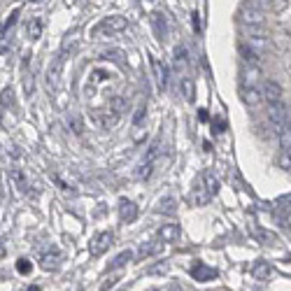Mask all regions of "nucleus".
<instances>
[{
	"label": "nucleus",
	"instance_id": "f257e3e1",
	"mask_svg": "<svg viewBox=\"0 0 291 291\" xmlns=\"http://www.w3.org/2000/svg\"><path fill=\"white\" fill-rule=\"evenodd\" d=\"M126 28H128V19L121 16V14H114V16L103 19L101 24L95 26V28L91 30V37H93V40H103V35H105V37L117 35V33H124Z\"/></svg>",
	"mask_w": 291,
	"mask_h": 291
},
{
	"label": "nucleus",
	"instance_id": "f03ea898",
	"mask_svg": "<svg viewBox=\"0 0 291 291\" xmlns=\"http://www.w3.org/2000/svg\"><path fill=\"white\" fill-rule=\"evenodd\" d=\"M63 63H66V51H61V54H56V59L49 63V68H47V86H49L51 91H59L61 89V72H63Z\"/></svg>",
	"mask_w": 291,
	"mask_h": 291
},
{
	"label": "nucleus",
	"instance_id": "7ed1b4c3",
	"mask_svg": "<svg viewBox=\"0 0 291 291\" xmlns=\"http://www.w3.org/2000/svg\"><path fill=\"white\" fill-rule=\"evenodd\" d=\"M259 82H261V70H259V66H249V63L240 66V86H245V89H256Z\"/></svg>",
	"mask_w": 291,
	"mask_h": 291
},
{
	"label": "nucleus",
	"instance_id": "20e7f679",
	"mask_svg": "<svg viewBox=\"0 0 291 291\" xmlns=\"http://www.w3.org/2000/svg\"><path fill=\"white\" fill-rule=\"evenodd\" d=\"M268 119L275 126V133H280L282 128H286V105L284 103H270L268 105Z\"/></svg>",
	"mask_w": 291,
	"mask_h": 291
},
{
	"label": "nucleus",
	"instance_id": "39448f33",
	"mask_svg": "<svg viewBox=\"0 0 291 291\" xmlns=\"http://www.w3.org/2000/svg\"><path fill=\"white\" fill-rule=\"evenodd\" d=\"M240 24L242 26H263L266 24V14L261 10H256L254 5H245L240 10Z\"/></svg>",
	"mask_w": 291,
	"mask_h": 291
},
{
	"label": "nucleus",
	"instance_id": "423d86ee",
	"mask_svg": "<svg viewBox=\"0 0 291 291\" xmlns=\"http://www.w3.org/2000/svg\"><path fill=\"white\" fill-rule=\"evenodd\" d=\"M112 240H114V236H112L110 231H103V233H98V236L91 240V254L93 256H101V254H105L107 249H110V245H112Z\"/></svg>",
	"mask_w": 291,
	"mask_h": 291
},
{
	"label": "nucleus",
	"instance_id": "0eeeda50",
	"mask_svg": "<svg viewBox=\"0 0 291 291\" xmlns=\"http://www.w3.org/2000/svg\"><path fill=\"white\" fill-rule=\"evenodd\" d=\"M261 95H263V101H268V105H270V103H280L282 101V86L273 80H266L261 84Z\"/></svg>",
	"mask_w": 291,
	"mask_h": 291
},
{
	"label": "nucleus",
	"instance_id": "6e6552de",
	"mask_svg": "<svg viewBox=\"0 0 291 291\" xmlns=\"http://www.w3.org/2000/svg\"><path fill=\"white\" fill-rule=\"evenodd\" d=\"M191 277H196L198 282H210V280H217L219 273H217V268H210L205 263H196V266L191 268Z\"/></svg>",
	"mask_w": 291,
	"mask_h": 291
},
{
	"label": "nucleus",
	"instance_id": "1a4fd4ad",
	"mask_svg": "<svg viewBox=\"0 0 291 291\" xmlns=\"http://www.w3.org/2000/svg\"><path fill=\"white\" fill-rule=\"evenodd\" d=\"M119 217H121V221L124 224H133L135 221V217H138V205L133 201H121L119 203Z\"/></svg>",
	"mask_w": 291,
	"mask_h": 291
},
{
	"label": "nucleus",
	"instance_id": "9d476101",
	"mask_svg": "<svg viewBox=\"0 0 291 291\" xmlns=\"http://www.w3.org/2000/svg\"><path fill=\"white\" fill-rule=\"evenodd\" d=\"M212 201V193L205 189V186L198 182L196 184V189L191 191V205H196V207H203V205H207V203Z\"/></svg>",
	"mask_w": 291,
	"mask_h": 291
},
{
	"label": "nucleus",
	"instance_id": "9b49d317",
	"mask_svg": "<svg viewBox=\"0 0 291 291\" xmlns=\"http://www.w3.org/2000/svg\"><path fill=\"white\" fill-rule=\"evenodd\" d=\"M126 110V98L124 95H114L110 101V119H107V126L117 124V119L121 117V112Z\"/></svg>",
	"mask_w": 291,
	"mask_h": 291
},
{
	"label": "nucleus",
	"instance_id": "f8f14e48",
	"mask_svg": "<svg viewBox=\"0 0 291 291\" xmlns=\"http://www.w3.org/2000/svg\"><path fill=\"white\" fill-rule=\"evenodd\" d=\"M151 66H154V72H156V86L163 91L168 86V68H166V63L159 61V59H151Z\"/></svg>",
	"mask_w": 291,
	"mask_h": 291
},
{
	"label": "nucleus",
	"instance_id": "ddd939ff",
	"mask_svg": "<svg viewBox=\"0 0 291 291\" xmlns=\"http://www.w3.org/2000/svg\"><path fill=\"white\" fill-rule=\"evenodd\" d=\"M151 28H154V35L159 37V40H166L168 26H166V16L161 14V12H154V14H151Z\"/></svg>",
	"mask_w": 291,
	"mask_h": 291
},
{
	"label": "nucleus",
	"instance_id": "4468645a",
	"mask_svg": "<svg viewBox=\"0 0 291 291\" xmlns=\"http://www.w3.org/2000/svg\"><path fill=\"white\" fill-rule=\"evenodd\" d=\"M240 98H242V103H245L247 107H256L259 103L263 101V95H261V91L259 89H245V86H240Z\"/></svg>",
	"mask_w": 291,
	"mask_h": 291
},
{
	"label": "nucleus",
	"instance_id": "2eb2a0df",
	"mask_svg": "<svg viewBox=\"0 0 291 291\" xmlns=\"http://www.w3.org/2000/svg\"><path fill=\"white\" fill-rule=\"evenodd\" d=\"M180 238V226L177 224H163L159 228V240L161 242H175Z\"/></svg>",
	"mask_w": 291,
	"mask_h": 291
},
{
	"label": "nucleus",
	"instance_id": "dca6fc26",
	"mask_svg": "<svg viewBox=\"0 0 291 291\" xmlns=\"http://www.w3.org/2000/svg\"><path fill=\"white\" fill-rule=\"evenodd\" d=\"M201 184L205 186L207 191H210L212 196H217V193H219V180H217V175H215L212 170H205V172H203Z\"/></svg>",
	"mask_w": 291,
	"mask_h": 291
},
{
	"label": "nucleus",
	"instance_id": "f3484780",
	"mask_svg": "<svg viewBox=\"0 0 291 291\" xmlns=\"http://www.w3.org/2000/svg\"><path fill=\"white\" fill-rule=\"evenodd\" d=\"M238 51H240V56L245 59V63H249V66H259L261 56H259V51H256L254 47H249V45H240V47H238Z\"/></svg>",
	"mask_w": 291,
	"mask_h": 291
},
{
	"label": "nucleus",
	"instance_id": "a211bd4d",
	"mask_svg": "<svg viewBox=\"0 0 291 291\" xmlns=\"http://www.w3.org/2000/svg\"><path fill=\"white\" fill-rule=\"evenodd\" d=\"M175 68L180 72H186V68H189V54H186V47L184 45H177L175 47Z\"/></svg>",
	"mask_w": 291,
	"mask_h": 291
},
{
	"label": "nucleus",
	"instance_id": "6ab92c4d",
	"mask_svg": "<svg viewBox=\"0 0 291 291\" xmlns=\"http://www.w3.org/2000/svg\"><path fill=\"white\" fill-rule=\"evenodd\" d=\"M10 180L21 193H28V180H26V175L19 170V168H12L10 170Z\"/></svg>",
	"mask_w": 291,
	"mask_h": 291
},
{
	"label": "nucleus",
	"instance_id": "aec40b11",
	"mask_svg": "<svg viewBox=\"0 0 291 291\" xmlns=\"http://www.w3.org/2000/svg\"><path fill=\"white\" fill-rule=\"evenodd\" d=\"M180 89H182L184 101L186 103H193V98H196V84H193V80H189V77H182Z\"/></svg>",
	"mask_w": 291,
	"mask_h": 291
},
{
	"label": "nucleus",
	"instance_id": "412c9836",
	"mask_svg": "<svg viewBox=\"0 0 291 291\" xmlns=\"http://www.w3.org/2000/svg\"><path fill=\"white\" fill-rule=\"evenodd\" d=\"M19 16H21V10H19V7H16L14 12H10V14H7V19L3 21V26H0V37H5L7 33H10L12 28H14L16 21H19Z\"/></svg>",
	"mask_w": 291,
	"mask_h": 291
},
{
	"label": "nucleus",
	"instance_id": "4be33fe9",
	"mask_svg": "<svg viewBox=\"0 0 291 291\" xmlns=\"http://www.w3.org/2000/svg\"><path fill=\"white\" fill-rule=\"evenodd\" d=\"M251 277L254 280H268L270 277V263L268 261H256L254 263V268H251Z\"/></svg>",
	"mask_w": 291,
	"mask_h": 291
},
{
	"label": "nucleus",
	"instance_id": "5701e85b",
	"mask_svg": "<svg viewBox=\"0 0 291 291\" xmlns=\"http://www.w3.org/2000/svg\"><path fill=\"white\" fill-rule=\"evenodd\" d=\"M61 263V254L59 251H49V254H42L40 259V266L45 268V270H56Z\"/></svg>",
	"mask_w": 291,
	"mask_h": 291
},
{
	"label": "nucleus",
	"instance_id": "b1692460",
	"mask_svg": "<svg viewBox=\"0 0 291 291\" xmlns=\"http://www.w3.org/2000/svg\"><path fill=\"white\" fill-rule=\"evenodd\" d=\"M177 203H175V198H163V201H159L156 203V212H159V215H175L177 212Z\"/></svg>",
	"mask_w": 291,
	"mask_h": 291
},
{
	"label": "nucleus",
	"instance_id": "393cba45",
	"mask_svg": "<svg viewBox=\"0 0 291 291\" xmlns=\"http://www.w3.org/2000/svg\"><path fill=\"white\" fill-rule=\"evenodd\" d=\"M26 33H28L30 40H37V37L42 35V19H40V16H35V19L28 21V26H26Z\"/></svg>",
	"mask_w": 291,
	"mask_h": 291
},
{
	"label": "nucleus",
	"instance_id": "a878e982",
	"mask_svg": "<svg viewBox=\"0 0 291 291\" xmlns=\"http://www.w3.org/2000/svg\"><path fill=\"white\" fill-rule=\"evenodd\" d=\"M159 151H161V140L156 138V140L149 145V149L145 151V156H142V163H151V166H154V163H156V156H159Z\"/></svg>",
	"mask_w": 291,
	"mask_h": 291
},
{
	"label": "nucleus",
	"instance_id": "bb28decb",
	"mask_svg": "<svg viewBox=\"0 0 291 291\" xmlns=\"http://www.w3.org/2000/svg\"><path fill=\"white\" fill-rule=\"evenodd\" d=\"M131 259H133V254H131V251H128V249H126V251H121V254H117L114 256V259H112V263H110V266H107V270H117V268H121V266H126V263H128V261H131Z\"/></svg>",
	"mask_w": 291,
	"mask_h": 291
},
{
	"label": "nucleus",
	"instance_id": "cd10ccee",
	"mask_svg": "<svg viewBox=\"0 0 291 291\" xmlns=\"http://www.w3.org/2000/svg\"><path fill=\"white\" fill-rule=\"evenodd\" d=\"M242 33H245L247 40L249 37H266V28L263 26H242Z\"/></svg>",
	"mask_w": 291,
	"mask_h": 291
},
{
	"label": "nucleus",
	"instance_id": "c85d7f7f",
	"mask_svg": "<svg viewBox=\"0 0 291 291\" xmlns=\"http://www.w3.org/2000/svg\"><path fill=\"white\" fill-rule=\"evenodd\" d=\"M159 249H163V242H145L138 254H140V259H147L149 254H154V251H159Z\"/></svg>",
	"mask_w": 291,
	"mask_h": 291
},
{
	"label": "nucleus",
	"instance_id": "c756f323",
	"mask_svg": "<svg viewBox=\"0 0 291 291\" xmlns=\"http://www.w3.org/2000/svg\"><path fill=\"white\" fill-rule=\"evenodd\" d=\"M16 103V95H14V89L12 86H7L3 93H0V105L3 107H12Z\"/></svg>",
	"mask_w": 291,
	"mask_h": 291
},
{
	"label": "nucleus",
	"instance_id": "7c9ffc66",
	"mask_svg": "<svg viewBox=\"0 0 291 291\" xmlns=\"http://www.w3.org/2000/svg\"><path fill=\"white\" fill-rule=\"evenodd\" d=\"M277 135H280V147H282V151H291V128H282Z\"/></svg>",
	"mask_w": 291,
	"mask_h": 291
},
{
	"label": "nucleus",
	"instance_id": "2f4dec72",
	"mask_svg": "<svg viewBox=\"0 0 291 291\" xmlns=\"http://www.w3.org/2000/svg\"><path fill=\"white\" fill-rule=\"evenodd\" d=\"M145 117H147V105L142 103V105H138V110H135V114H133V126H140L142 121H145Z\"/></svg>",
	"mask_w": 291,
	"mask_h": 291
},
{
	"label": "nucleus",
	"instance_id": "473e14b6",
	"mask_svg": "<svg viewBox=\"0 0 291 291\" xmlns=\"http://www.w3.org/2000/svg\"><path fill=\"white\" fill-rule=\"evenodd\" d=\"M277 163H280V168H282V170L291 172V151H282V154H280V159H277Z\"/></svg>",
	"mask_w": 291,
	"mask_h": 291
},
{
	"label": "nucleus",
	"instance_id": "72a5a7b5",
	"mask_svg": "<svg viewBox=\"0 0 291 291\" xmlns=\"http://www.w3.org/2000/svg\"><path fill=\"white\" fill-rule=\"evenodd\" d=\"M249 47L259 51H266L268 49V37H249Z\"/></svg>",
	"mask_w": 291,
	"mask_h": 291
},
{
	"label": "nucleus",
	"instance_id": "f704fd0d",
	"mask_svg": "<svg viewBox=\"0 0 291 291\" xmlns=\"http://www.w3.org/2000/svg\"><path fill=\"white\" fill-rule=\"evenodd\" d=\"M68 121H70V126H72V133H75V135H82L84 126H82V119H80V117L70 114V117H68Z\"/></svg>",
	"mask_w": 291,
	"mask_h": 291
},
{
	"label": "nucleus",
	"instance_id": "c9c22d12",
	"mask_svg": "<svg viewBox=\"0 0 291 291\" xmlns=\"http://www.w3.org/2000/svg\"><path fill=\"white\" fill-rule=\"evenodd\" d=\"M256 233V238L263 242V245H275L277 242V238L273 236V233H266V231H254Z\"/></svg>",
	"mask_w": 291,
	"mask_h": 291
},
{
	"label": "nucleus",
	"instance_id": "e433bc0d",
	"mask_svg": "<svg viewBox=\"0 0 291 291\" xmlns=\"http://www.w3.org/2000/svg\"><path fill=\"white\" fill-rule=\"evenodd\" d=\"M16 270H19L21 275H28L30 273V261L28 259H19V261H16Z\"/></svg>",
	"mask_w": 291,
	"mask_h": 291
},
{
	"label": "nucleus",
	"instance_id": "4c0bfd02",
	"mask_svg": "<svg viewBox=\"0 0 291 291\" xmlns=\"http://www.w3.org/2000/svg\"><path fill=\"white\" fill-rule=\"evenodd\" d=\"M24 86H26V91H28V95L33 93V86H35V82H33V75H26V80H24Z\"/></svg>",
	"mask_w": 291,
	"mask_h": 291
},
{
	"label": "nucleus",
	"instance_id": "58836bf2",
	"mask_svg": "<svg viewBox=\"0 0 291 291\" xmlns=\"http://www.w3.org/2000/svg\"><path fill=\"white\" fill-rule=\"evenodd\" d=\"M117 282H119V277H110V280H107V282H103V286H101V291H110V289H112V286H114V284H117Z\"/></svg>",
	"mask_w": 291,
	"mask_h": 291
},
{
	"label": "nucleus",
	"instance_id": "ea45409f",
	"mask_svg": "<svg viewBox=\"0 0 291 291\" xmlns=\"http://www.w3.org/2000/svg\"><path fill=\"white\" fill-rule=\"evenodd\" d=\"M191 19H193V30H196V33H201V16H198V12H193V14H191Z\"/></svg>",
	"mask_w": 291,
	"mask_h": 291
},
{
	"label": "nucleus",
	"instance_id": "a19ab883",
	"mask_svg": "<svg viewBox=\"0 0 291 291\" xmlns=\"http://www.w3.org/2000/svg\"><path fill=\"white\" fill-rule=\"evenodd\" d=\"M198 117H201V121H207V112L205 110H198Z\"/></svg>",
	"mask_w": 291,
	"mask_h": 291
},
{
	"label": "nucleus",
	"instance_id": "79ce46f5",
	"mask_svg": "<svg viewBox=\"0 0 291 291\" xmlns=\"http://www.w3.org/2000/svg\"><path fill=\"white\" fill-rule=\"evenodd\" d=\"M28 291H40V286H28Z\"/></svg>",
	"mask_w": 291,
	"mask_h": 291
},
{
	"label": "nucleus",
	"instance_id": "37998d69",
	"mask_svg": "<svg viewBox=\"0 0 291 291\" xmlns=\"http://www.w3.org/2000/svg\"><path fill=\"white\" fill-rule=\"evenodd\" d=\"M172 291H182V286H177V284H175V286H172Z\"/></svg>",
	"mask_w": 291,
	"mask_h": 291
},
{
	"label": "nucleus",
	"instance_id": "c03bdc74",
	"mask_svg": "<svg viewBox=\"0 0 291 291\" xmlns=\"http://www.w3.org/2000/svg\"><path fill=\"white\" fill-rule=\"evenodd\" d=\"M284 203H291V193H289V196H286V198H284Z\"/></svg>",
	"mask_w": 291,
	"mask_h": 291
},
{
	"label": "nucleus",
	"instance_id": "a18cd8bd",
	"mask_svg": "<svg viewBox=\"0 0 291 291\" xmlns=\"http://www.w3.org/2000/svg\"><path fill=\"white\" fill-rule=\"evenodd\" d=\"M30 3H40V0H30Z\"/></svg>",
	"mask_w": 291,
	"mask_h": 291
}]
</instances>
